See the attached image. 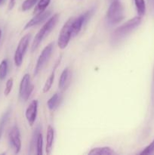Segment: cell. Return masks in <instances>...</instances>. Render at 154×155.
<instances>
[{
  "label": "cell",
  "mask_w": 154,
  "mask_h": 155,
  "mask_svg": "<svg viewBox=\"0 0 154 155\" xmlns=\"http://www.w3.org/2000/svg\"><path fill=\"white\" fill-rule=\"evenodd\" d=\"M142 18L140 16L134 17L131 19L121 25L120 27L116 28L114 30L112 35V42L113 43H118L121 39H124L126 36H128L131 32L135 30L140 24H141Z\"/></svg>",
  "instance_id": "6da1fadb"
},
{
  "label": "cell",
  "mask_w": 154,
  "mask_h": 155,
  "mask_svg": "<svg viewBox=\"0 0 154 155\" xmlns=\"http://www.w3.org/2000/svg\"><path fill=\"white\" fill-rule=\"evenodd\" d=\"M59 18H60V15L59 14H55V15H52L49 19L48 20L47 22H45V24L42 26V28L39 30V32L37 33V34L36 35L34 38V40H33V44H32L31 46V51H34L35 50H36V48L39 47V44L42 42V41L51 33V30L54 28V27L57 24V21H58Z\"/></svg>",
  "instance_id": "7a4b0ae2"
},
{
  "label": "cell",
  "mask_w": 154,
  "mask_h": 155,
  "mask_svg": "<svg viewBox=\"0 0 154 155\" xmlns=\"http://www.w3.org/2000/svg\"><path fill=\"white\" fill-rule=\"evenodd\" d=\"M124 7L122 3L118 0H115L112 2L107 11V21L110 24H116L122 21L124 16Z\"/></svg>",
  "instance_id": "3957f363"
},
{
  "label": "cell",
  "mask_w": 154,
  "mask_h": 155,
  "mask_svg": "<svg viewBox=\"0 0 154 155\" xmlns=\"http://www.w3.org/2000/svg\"><path fill=\"white\" fill-rule=\"evenodd\" d=\"M73 21V18H69L61 28L58 36V42H57L58 47L60 49H64L70 41L72 37V24Z\"/></svg>",
  "instance_id": "277c9868"
},
{
  "label": "cell",
  "mask_w": 154,
  "mask_h": 155,
  "mask_svg": "<svg viewBox=\"0 0 154 155\" xmlns=\"http://www.w3.org/2000/svg\"><path fill=\"white\" fill-rule=\"evenodd\" d=\"M30 37H31L30 34L25 35L21 38L19 43H18L16 51H15L14 56V61L16 67H21L22 64L24 54H25L27 48H28Z\"/></svg>",
  "instance_id": "5b68a950"
},
{
  "label": "cell",
  "mask_w": 154,
  "mask_h": 155,
  "mask_svg": "<svg viewBox=\"0 0 154 155\" xmlns=\"http://www.w3.org/2000/svg\"><path fill=\"white\" fill-rule=\"evenodd\" d=\"M53 48H54V42H51L42 50L39 58H38L37 62H36V67H35L34 76H37L39 73L42 71V68L45 66L52 54Z\"/></svg>",
  "instance_id": "8992f818"
},
{
  "label": "cell",
  "mask_w": 154,
  "mask_h": 155,
  "mask_svg": "<svg viewBox=\"0 0 154 155\" xmlns=\"http://www.w3.org/2000/svg\"><path fill=\"white\" fill-rule=\"evenodd\" d=\"M34 86L30 83V77L29 74H25L23 77L20 83L19 88V95L20 98L24 101H27L33 92Z\"/></svg>",
  "instance_id": "52a82bcc"
},
{
  "label": "cell",
  "mask_w": 154,
  "mask_h": 155,
  "mask_svg": "<svg viewBox=\"0 0 154 155\" xmlns=\"http://www.w3.org/2000/svg\"><path fill=\"white\" fill-rule=\"evenodd\" d=\"M8 139L11 146L14 150V152L15 154H18L21 149V139L20 130L18 127L14 126L9 130Z\"/></svg>",
  "instance_id": "ba28073f"
},
{
  "label": "cell",
  "mask_w": 154,
  "mask_h": 155,
  "mask_svg": "<svg viewBox=\"0 0 154 155\" xmlns=\"http://www.w3.org/2000/svg\"><path fill=\"white\" fill-rule=\"evenodd\" d=\"M91 15V12H87L83 14V15H80L76 19H74L72 24V37L79 34L80 30H82V26L88 21V19L90 18Z\"/></svg>",
  "instance_id": "9c48e42d"
},
{
  "label": "cell",
  "mask_w": 154,
  "mask_h": 155,
  "mask_svg": "<svg viewBox=\"0 0 154 155\" xmlns=\"http://www.w3.org/2000/svg\"><path fill=\"white\" fill-rule=\"evenodd\" d=\"M37 111H38V101L37 100H33L32 102L30 103V105L26 110V118H27V121H28L30 126L33 127L35 121L36 120V117H37Z\"/></svg>",
  "instance_id": "30bf717a"
},
{
  "label": "cell",
  "mask_w": 154,
  "mask_h": 155,
  "mask_svg": "<svg viewBox=\"0 0 154 155\" xmlns=\"http://www.w3.org/2000/svg\"><path fill=\"white\" fill-rule=\"evenodd\" d=\"M50 15H51V11H45L42 13L36 15L29 22L27 23V24L24 27V30H27L30 27L42 24V22H44L45 20L49 18Z\"/></svg>",
  "instance_id": "8fae6325"
},
{
  "label": "cell",
  "mask_w": 154,
  "mask_h": 155,
  "mask_svg": "<svg viewBox=\"0 0 154 155\" xmlns=\"http://www.w3.org/2000/svg\"><path fill=\"white\" fill-rule=\"evenodd\" d=\"M70 71L69 68H66L60 74V79H59L58 86L60 89H66L69 85L70 81Z\"/></svg>",
  "instance_id": "7c38bea8"
},
{
  "label": "cell",
  "mask_w": 154,
  "mask_h": 155,
  "mask_svg": "<svg viewBox=\"0 0 154 155\" xmlns=\"http://www.w3.org/2000/svg\"><path fill=\"white\" fill-rule=\"evenodd\" d=\"M61 58H62V55H60V58H59L58 60H57V62H56V63H55V65H54V68H53V71H52V72H51V74H50V76H49V77H48V78L47 79L46 82H45V85H44L43 89H42V91H43L44 93H46V92H48V91L50 90V89H51V86H52L53 83H54V76H55L56 69H57V66H58V65L60 64V61H61Z\"/></svg>",
  "instance_id": "4fadbf2b"
},
{
  "label": "cell",
  "mask_w": 154,
  "mask_h": 155,
  "mask_svg": "<svg viewBox=\"0 0 154 155\" xmlns=\"http://www.w3.org/2000/svg\"><path fill=\"white\" fill-rule=\"evenodd\" d=\"M54 128L49 125L47 129V133H46V151L47 154H50L52 151L53 147V142H54Z\"/></svg>",
  "instance_id": "5bb4252c"
},
{
  "label": "cell",
  "mask_w": 154,
  "mask_h": 155,
  "mask_svg": "<svg viewBox=\"0 0 154 155\" xmlns=\"http://www.w3.org/2000/svg\"><path fill=\"white\" fill-rule=\"evenodd\" d=\"M88 154L91 155H113L116 153L110 147H100L91 149Z\"/></svg>",
  "instance_id": "9a60e30c"
},
{
  "label": "cell",
  "mask_w": 154,
  "mask_h": 155,
  "mask_svg": "<svg viewBox=\"0 0 154 155\" xmlns=\"http://www.w3.org/2000/svg\"><path fill=\"white\" fill-rule=\"evenodd\" d=\"M60 101H61V95L59 93H55L48 99V102H47V105H48V109L50 110H54L58 105L60 104Z\"/></svg>",
  "instance_id": "2e32d148"
},
{
  "label": "cell",
  "mask_w": 154,
  "mask_h": 155,
  "mask_svg": "<svg viewBox=\"0 0 154 155\" xmlns=\"http://www.w3.org/2000/svg\"><path fill=\"white\" fill-rule=\"evenodd\" d=\"M50 2H51V0H39L37 4V6H36L34 12H33V15H36L45 12L46 8L50 4Z\"/></svg>",
  "instance_id": "e0dca14e"
},
{
  "label": "cell",
  "mask_w": 154,
  "mask_h": 155,
  "mask_svg": "<svg viewBox=\"0 0 154 155\" xmlns=\"http://www.w3.org/2000/svg\"><path fill=\"white\" fill-rule=\"evenodd\" d=\"M136 8L139 16L142 17L145 15L146 12V5L144 0H134Z\"/></svg>",
  "instance_id": "ac0fdd59"
},
{
  "label": "cell",
  "mask_w": 154,
  "mask_h": 155,
  "mask_svg": "<svg viewBox=\"0 0 154 155\" xmlns=\"http://www.w3.org/2000/svg\"><path fill=\"white\" fill-rule=\"evenodd\" d=\"M10 113H11V110L8 109L4 114L2 115V117L0 119V139H1L2 136V133L3 130H4V127L5 126L6 123H7L8 120L9 116H10Z\"/></svg>",
  "instance_id": "d6986e66"
},
{
  "label": "cell",
  "mask_w": 154,
  "mask_h": 155,
  "mask_svg": "<svg viewBox=\"0 0 154 155\" xmlns=\"http://www.w3.org/2000/svg\"><path fill=\"white\" fill-rule=\"evenodd\" d=\"M8 74V61L4 59L0 64V80H3L5 79Z\"/></svg>",
  "instance_id": "ffe728a7"
},
{
  "label": "cell",
  "mask_w": 154,
  "mask_h": 155,
  "mask_svg": "<svg viewBox=\"0 0 154 155\" xmlns=\"http://www.w3.org/2000/svg\"><path fill=\"white\" fill-rule=\"evenodd\" d=\"M36 154L37 155H42V148H43V137H42V134L40 133H39L37 136V139H36Z\"/></svg>",
  "instance_id": "44dd1931"
},
{
  "label": "cell",
  "mask_w": 154,
  "mask_h": 155,
  "mask_svg": "<svg viewBox=\"0 0 154 155\" xmlns=\"http://www.w3.org/2000/svg\"><path fill=\"white\" fill-rule=\"evenodd\" d=\"M38 0H25L23 2L22 7H21L22 8V11L23 12H27V11L30 10L36 4Z\"/></svg>",
  "instance_id": "7402d4cb"
},
{
  "label": "cell",
  "mask_w": 154,
  "mask_h": 155,
  "mask_svg": "<svg viewBox=\"0 0 154 155\" xmlns=\"http://www.w3.org/2000/svg\"><path fill=\"white\" fill-rule=\"evenodd\" d=\"M13 84H14V80L13 78H10L8 80V81L6 82L5 84V89L4 90V95L5 96H8L9 94L11 93L12 90V88H13Z\"/></svg>",
  "instance_id": "603a6c76"
},
{
  "label": "cell",
  "mask_w": 154,
  "mask_h": 155,
  "mask_svg": "<svg viewBox=\"0 0 154 155\" xmlns=\"http://www.w3.org/2000/svg\"><path fill=\"white\" fill-rule=\"evenodd\" d=\"M154 151V140L148 145L147 147L144 148L141 152L140 153V154H150Z\"/></svg>",
  "instance_id": "cb8c5ba5"
},
{
  "label": "cell",
  "mask_w": 154,
  "mask_h": 155,
  "mask_svg": "<svg viewBox=\"0 0 154 155\" xmlns=\"http://www.w3.org/2000/svg\"><path fill=\"white\" fill-rule=\"evenodd\" d=\"M16 3V0H9V4H8V10H11L15 5Z\"/></svg>",
  "instance_id": "d4e9b609"
},
{
  "label": "cell",
  "mask_w": 154,
  "mask_h": 155,
  "mask_svg": "<svg viewBox=\"0 0 154 155\" xmlns=\"http://www.w3.org/2000/svg\"><path fill=\"white\" fill-rule=\"evenodd\" d=\"M3 2H4V0H0V5H1L2 4Z\"/></svg>",
  "instance_id": "484cf974"
},
{
  "label": "cell",
  "mask_w": 154,
  "mask_h": 155,
  "mask_svg": "<svg viewBox=\"0 0 154 155\" xmlns=\"http://www.w3.org/2000/svg\"><path fill=\"white\" fill-rule=\"evenodd\" d=\"M1 36H2V30H0V39H1Z\"/></svg>",
  "instance_id": "4316f807"
}]
</instances>
